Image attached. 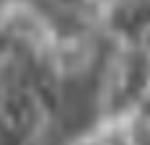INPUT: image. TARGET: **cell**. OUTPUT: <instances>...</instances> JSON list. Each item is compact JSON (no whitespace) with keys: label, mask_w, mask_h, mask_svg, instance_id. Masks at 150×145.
Returning <instances> with one entry per match:
<instances>
[{"label":"cell","mask_w":150,"mask_h":145,"mask_svg":"<svg viewBox=\"0 0 150 145\" xmlns=\"http://www.w3.org/2000/svg\"><path fill=\"white\" fill-rule=\"evenodd\" d=\"M150 93V47L114 44L98 83V117L137 114Z\"/></svg>","instance_id":"obj_1"},{"label":"cell","mask_w":150,"mask_h":145,"mask_svg":"<svg viewBox=\"0 0 150 145\" xmlns=\"http://www.w3.org/2000/svg\"><path fill=\"white\" fill-rule=\"evenodd\" d=\"M57 39V23L31 0H3L0 3V42L26 52L47 57Z\"/></svg>","instance_id":"obj_2"},{"label":"cell","mask_w":150,"mask_h":145,"mask_svg":"<svg viewBox=\"0 0 150 145\" xmlns=\"http://www.w3.org/2000/svg\"><path fill=\"white\" fill-rule=\"evenodd\" d=\"M67 145H137V114L98 117V122Z\"/></svg>","instance_id":"obj_3"},{"label":"cell","mask_w":150,"mask_h":145,"mask_svg":"<svg viewBox=\"0 0 150 145\" xmlns=\"http://www.w3.org/2000/svg\"><path fill=\"white\" fill-rule=\"evenodd\" d=\"M62 16H75L83 18L96 26V11H98V0H49Z\"/></svg>","instance_id":"obj_4"},{"label":"cell","mask_w":150,"mask_h":145,"mask_svg":"<svg viewBox=\"0 0 150 145\" xmlns=\"http://www.w3.org/2000/svg\"><path fill=\"white\" fill-rule=\"evenodd\" d=\"M34 145H39V143H34Z\"/></svg>","instance_id":"obj_5"}]
</instances>
